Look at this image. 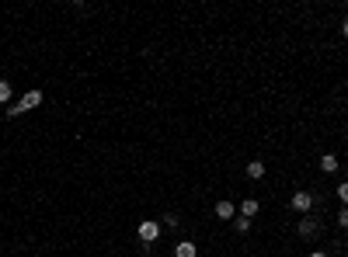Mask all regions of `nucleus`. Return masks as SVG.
Listing matches in <instances>:
<instances>
[{
    "label": "nucleus",
    "instance_id": "12",
    "mask_svg": "<svg viewBox=\"0 0 348 257\" xmlns=\"http://www.w3.org/2000/svg\"><path fill=\"white\" fill-rule=\"evenodd\" d=\"M338 198L348 205V181H341V184H338Z\"/></svg>",
    "mask_w": 348,
    "mask_h": 257
},
{
    "label": "nucleus",
    "instance_id": "15",
    "mask_svg": "<svg viewBox=\"0 0 348 257\" xmlns=\"http://www.w3.org/2000/svg\"><path fill=\"white\" fill-rule=\"evenodd\" d=\"M310 257H327V254H324V250H313V254H310Z\"/></svg>",
    "mask_w": 348,
    "mask_h": 257
},
{
    "label": "nucleus",
    "instance_id": "10",
    "mask_svg": "<svg viewBox=\"0 0 348 257\" xmlns=\"http://www.w3.org/2000/svg\"><path fill=\"white\" fill-rule=\"evenodd\" d=\"M233 230H237V233H247V230H251V219H247V216H237V219H233Z\"/></svg>",
    "mask_w": 348,
    "mask_h": 257
},
{
    "label": "nucleus",
    "instance_id": "5",
    "mask_svg": "<svg viewBox=\"0 0 348 257\" xmlns=\"http://www.w3.org/2000/svg\"><path fill=\"white\" fill-rule=\"evenodd\" d=\"M195 254H199V247H195L192 240H181V244L174 247V257H195Z\"/></svg>",
    "mask_w": 348,
    "mask_h": 257
},
{
    "label": "nucleus",
    "instance_id": "13",
    "mask_svg": "<svg viewBox=\"0 0 348 257\" xmlns=\"http://www.w3.org/2000/svg\"><path fill=\"white\" fill-rule=\"evenodd\" d=\"M338 226H341V230H348V208H341V216H338Z\"/></svg>",
    "mask_w": 348,
    "mask_h": 257
},
{
    "label": "nucleus",
    "instance_id": "11",
    "mask_svg": "<svg viewBox=\"0 0 348 257\" xmlns=\"http://www.w3.org/2000/svg\"><path fill=\"white\" fill-rule=\"evenodd\" d=\"M7 98H11V84H7V80H0V101H7Z\"/></svg>",
    "mask_w": 348,
    "mask_h": 257
},
{
    "label": "nucleus",
    "instance_id": "14",
    "mask_svg": "<svg viewBox=\"0 0 348 257\" xmlns=\"http://www.w3.org/2000/svg\"><path fill=\"white\" fill-rule=\"evenodd\" d=\"M341 35H345V38H348V18H345V21H341Z\"/></svg>",
    "mask_w": 348,
    "mask_h": 257
},
{
    "label": "nucleus",
    "instance_id": "8",
    "mask_svg": "<svg viewBox=\"0 0 348 257\" xmlns=\"http://www.w3.org/2000/svg\"><path fill=\"white\" fill-rule=\"evenodd\" d=\"M240 216H247V219H254V216H258V198H247V202L240 205Z\"/></svg>",
    "mask_w": 348,
    "mask_h": 257
},
{
    "label": "nucleus",
    "instance_id": "7",
    "mask_svg": "<svg viewBox=\"0 0 348 257\" xmlns=\"http://www.w3.org/2000/svg\"><path fill=\"white\" fill-rule=\"evenodd\" d=\"M247 178H254V181L265 178V164H261V160H251V164H247Z\"/></svg>",
    "mask_w": 348,
    "mask_h": 257
},
{
    "label": "nucleus",
    "instance_id": "4",
    "mask_svg": "<svg viewBox=\"0 0 348 257\" xmlns=\"http://www.w3.org/2000/svg\"><path fill=\"white\" fill-rule=\"evenodd\" d=\"M216 216H219V219H237V205L223 198V202H216Z\"/></svg>",
    "mask_w": 348,
    "mask_h": 257
},
{
    "label": "nucleus",
    "instance_id": "9",
    "mask_svg": "<svg viewBox=\"0 0 348 257\" xmlns=\"http://www.w3.org/2000/svg\"><path fill=\"white\" fill-rule=\"evenodd\" d=\"M299 236H317V222L313 219H303L299 222Z\"/></svg>",
    "mask_w": 348,
    "mask_h": 257
},
{
    "label": "nucleus",
    "instance_id": "3",
    "mask_svg": "<svg viewBox=\"0 0 348 257\" xmlns=\"http://www.w3.org/2000/svg\"><path fill=\"white\" fill-rule=\"evenodd\" d=\"M292 208L310 212V208H313V194H310V192H296V194H292Z\"/></svg>",
    "mask_w": 348,
    "mask_h": 257
},
{
    "label": "nucleus",
    "instance_id": "1",
    "mask_svg": "<svg viewBox=\"0 0 348 257\" xmlns=\"http://www.w3.org/2000/svg\"><path fill=\"white\" fill-rule=\"evenodd\" d=\"M136 233H139L143 244H153V240L160 236V222H150V219H146V222H139L136 226Z\"/></svg>",
    "mask_w": 348,
    "mask_h": 257
},
{
    "label": "nucleus",
    "instance_id": "6",
    "mask_svg": "<svg viewBox=\"0 0 348 257\" xmlns=\"http://www.w3.org/2000/svg\"><path fill=\"white\" fill-rule=\"evenodd\" d=\"M320 170H324V174H334V170H338V156H334V153H324V156H320Z\"/></svg>",
    "mask_w": 348,
    "mask_h": 257
},
{
    "label": "nucleus",
    "instance_id": "2",
    "mask_svg": "<svg viewBox=\"0 0 348 257\" xmlns=\"http://www.w3.org/2000/svg\"><path fill=\"white\" fill-rule=\"evenodd\" d=\"M18 104H21V112H32V108H39V104H42V90H39V87H35V90H28V94H25Z\"/></svg>",
    "mask_w": 348,
    "mask_h": 257
}]
</instances>
